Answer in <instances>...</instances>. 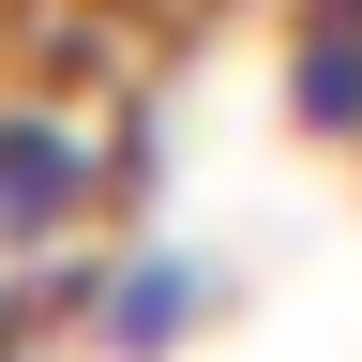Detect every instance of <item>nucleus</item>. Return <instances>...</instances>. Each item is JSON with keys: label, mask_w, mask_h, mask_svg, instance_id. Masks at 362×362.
Returning a JSON list of instances; mask_svg holds the SVG:
<instances>
[{"label": "nucleus", "mask_w": 362, "mask_h": 362, "mask_svg": "<svg viewBox=\"0 0 362 362\" xmlns=\"http://www.w3.org/2000/svg\"><path fill=\"white\" fill-rule=\"evenodd\" d=\"M106 211V136L76 106H0V257H61Z\"/></svg>", "instance_id": "f257e3e1"}, {"label": "nucleus", "mask_w": 362, "mask_h": 362, "mask_svg": "<svg viewBox=\"0 0 362 362\" xmlns=\"http://www.w3.org/2000/svg\"><path fill=\"white\" fill-rule=\"evenodd\" d=\"M211 302H226V272H211L197 242H121V257L76 287V347H106V362H166V347L211 332Z\"/></svg>", "instance_id": "f03ea898"}, {"label": "nucleus", "mask_w": 362, "mask_h": 362, "mask_svg": "<svg viewBox=\"0 0 362 362\" xmlns=\"http://www.w3.org/2000/svg\"><path fill=\"white\" fill-rule=\"evenodd\" d=\"M287 106H302V136L362 151V0H302L287 16Z\"/></svg>", "instance_id": "7ed1b4c3"}, {"label": "nucleus", "mask_w": 362, "mask_h": 362, "mask_svg": "<svg viewBox=\"0 0 362 362\" xmlns=\"http://www.w3.org/2000/svg\"><path fill=\"white\" fill-rule=\"evenodd\" d=\"M0 362H16V302H0Z\"/></svg>", "instance_id": "20e7f679"}]
</instances>
